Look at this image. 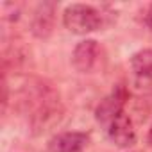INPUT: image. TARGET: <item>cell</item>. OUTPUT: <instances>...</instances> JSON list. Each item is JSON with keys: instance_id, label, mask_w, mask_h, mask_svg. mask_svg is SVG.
Instances as JSON below:
<instances>
[{"instance_id": "9", "label": "cell", "mask_w": 152, "mask_h": 152, "mask_svg": "<svg viewBox=\"0 0 152 152\" xmlns=\"http://www.w3.org/2000/svg\"><path fill=\"white\" fill-rule=\"evenodd\" d=\"M145 25L152 31V4L148 6V9H147V13H145Z\"/></svg>"}, {"instance_id": "6", "label": "cell", "mask_w": 152, "mask_h": 152, "mask_svg": "<svg viewBox=\"0 0 152 152\" xmlns=\"http://www.w3.org/2000/svg\"><path fill=\"white\" fill-rule=\"evenodd\" d=\"M90 136L86 132H61L54 136L48 143L50 152H83L88 145Z\"/></svg>"}, {"instance_id": "4", "label": "cell", "mask_w": 152, "mask_h": 152, "mask_svg": "<svg viewBox=\"0 0 152 152\" xmlns=\"http://www.w3.org/2000/svg\"><path fill=\"white\" fill-rule=\"evenodd\" d=\"M107 136L111 138L113 143H116L118 147L125 148L136 143V131L132 125V120L129 118V115L124 111L120 113L109 125H107Z\"/></svg>"}, {"instance_id": "7", "label": "cell", "mask_w": 152, "mask_h": 152, "mask_svg": "<svg viewBox=\"0 0 152 152\" xmlns=\"http://www.w3.org/2000/svg\"><path fill=\"white\" fill-rule=\"evenodd\" d=\"M54 11H56L54 4H41L38 7V11L34 15V20H32V32L38 38H47L52 32V27H54Z\"/></svg>"}, {"instance_id": "3", "label": "cell", "mask_w": 152, "mask_h": 152, "mask_svg": "<svg viewBox=\"0 0 152 152\" xmlns=\"http://www.w3.org/2000/svg\"><path fill=\"white\" fill-rule=\"evenodd\" d=\"M125 102H127V91L124 86H116L104 100H100V104L97 106V111H95V118L97 122L107 129V125L120 115L124 113V107H125Z\"/></svg>"}, {"instance_id": "10", "label": "cell", "mask_w": 152, "mask_h": 152, "mask_svg": "<svg viewBox=\"0 0 152 152\" xmlns=\"http://www.w3.org/2000/svg\"><path fill=\"white\" fill-rule=\"evenodd\" d=\"M148 143L152 145V127H150V131H148Z\"/></svg>"}, {"instance_id": "5", "label": "cell", "mask_w": 152, "mask_h": 152, "mask_svg": "<svg viewBox=\"0 0 152 152\" xmlns=\"http://www.w3.org/2000/svg\"><path fill=\"white\" fill-rule=\"evenodd\" d=\"M99 56V45L95 39H84L75 45L73 54H72V64L77 72H90L97 61Z\"/></svg>"}, {"instance_id": "8", "label": "cell", "mask_w": 152, "mask_h": 152, "mask_svg": "<svg viewBox=\"0 0 152 152\" xmlns=\"http://www.w3.org/2000/svg\"><path fill=\"white\" fill-rule=\"evenodd\" d=\"M131 68L138 77H143V79L152 77V48H143L132 54Z\"/></svg>"}, {"instance_id": "2", "label": "cell", "mask_w": 152, "mask_h": 152, "mask_svg": "<svg viewBox=\"0 0 152 152\" xmlns=\"http://www.w3.org/2000/svg\"><path fill=\"white\" fill-rule=\"evenodd\" d=\"M63 23L73 34H88L102 27L104 15L88 4H72L63 13Z\"/></svg>"}, {"instance_id": "1", "label": "cell", "mask_w": 152, "mask_h": 152, "mask_svg": "<svg viewBox=\"0 0 152 152\" xmlns=\"http://www.w3.org/2000/svg\"><path fill=\"white\" fill-rule=\"evenodd\" d=\"M27 106H31V125L36 132L47 131L61 120L63 107L59 102V93L47 83L38 81L27 97Z\"/></svg>"}]
</instances>
